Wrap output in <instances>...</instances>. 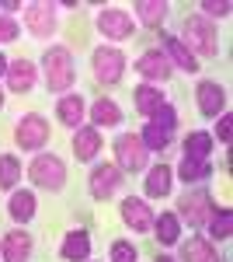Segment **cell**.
<instances>
[{"mask_svg":"<svg viewBox=\"0 0 233 262\" xmlns=\"http://www.w3.org/2000/svg\"><path fill=\"white\" fill-rule=\"evenodd\" d=\"M45 81L53 91H66L70 84H73V56L56 46V49H49L45 53Z\"/></svg>","mask_w":233,"mask_h":262,"instance_id":"6da1fadb","label":"cell"},{"mask_svg":"<svg viewBox=\"0 0 233 262\" xmlns=\"http://www.w3.org/2000/svg\"><path fill=\"white\" fill-rule=\"evenodd\" d=\"M185 35H188V46H192L195 53H202V56H213L216 53V32L205 18H188L185 21Z\"/></svg>","mask_w":233,"mask_h":262,"instance_id":"7a4b0ae2","label":"cell"},{"mask_svg":"<svg viewBox=\"0 0 233 262\" xmlns=\"http://www.w3.org/2000/svg\"><path fill=\"white\" fill-rule=\"evenodd\" d=\"M32 179L39 182L42 189H59V185H63V179H66V168H63V161H59V158L42 154V158H35V164H32Z\"/></svg>","mask_w":233,"mask_h":262,"instance_id":"3957f363","label":"cell"},{"mask_svg":"<svg viewBox=\"0 0 233 262\" xmlns=\"http://www.w3.org/2000/svg\"><path fill=\"white\" fill-rule=\"evenodd\" d=\"M94 74H97V81H105V84H115L118 77H122V53L118 49H97L94 53Z\"/></svg>","mask_w":233,"mask_h":262,"instance_id":"277c9868","label":"cell"},{"mask_svg":"<svg viewBox=\"0 0 233 262\" xmlns=\"http://www.w3.org/2000/svg\"><path fill=\"white\" fill-rule=\"evenodd\" d=\"M45 137H49V126H45L42 116H28V119H21L18 143L24 147V150H39L42 143H45Z\"/></svg>","mask_w":233,"mask_h":262,"instance_id":"5b68a950","label":"cell"},{"mask_svg":"<svg viewBox=\"0 0 233 262\" xmlns=\"http://www.w3.org/2000/svg\"><path fill=\"white\" fill-rule=\"evenodd\" d=\"M115 150H118V164L129 168V171H139V168L146 164V147H143L139 137H122V140L115 143Z\"/></svg>","mask_w":233,"mask_h":262,"instance_id":"8992f818","label":"cell"},{"mask_svg":"<svg viewBox=\"0 0 233 262\" xmlns=\"http://www.w3.org/2000/svg\"><path fill=\"white\" fill-rule=\"evenodd\" d=\"M97 28H101L108 39H125V35L133 32V18H129L125 11H115V7H108V11H101V18H97Z\"/></svg>","mask_w":233,"mask_h":262,"instance_id":"52a82bcc","label":"cell"},{"mask_svg":"<svg viewBox=\"0 0 233 262\" xmlns=\"http://www.w3.org/2000/svg\"><path fill=\"white\" fill-rule=\"evenodd\" d=\"M53 25H56L53 4H32V7H28V28H32L39 39L53 35Z\"/></svg>","mask_w":233,"mask_h":262,"instance_id":"ba28073f","label":"cell"},{"mask_svg":"<svg viewBox=\"0 0 233 262\" xmlns=\"http://www.w3.org/2000/svg\"><path fill=\"white\" fill-rule=\"evenodd\" d=\"M115 185H118V168H112V164L94 168V175H91V192H94V200H108V196L115 192Z\"/></svg>","mask_w":233,"mask_h":262,"instance_id":"9c48e42d","label":"cell"},{"mask_svg":"<svg viewBox=\"0 0 233 262\" xmlns=\"http://www.w3.org/2000/svg\"><path fill=\"white\" fill-rule=\"evenodd\" d=\"M139 74L150 81H167L171 77V63L164 60V53H143L139 56Z\"/></svg>","mask_w":233,"mask_h":262,"instance_id":"30bf717a","label":"cell"},{"mask_svg":"<svg viewBox=\"0 0 233 262\" xmlns=\"http://www.w3.org/2000/svg\"><path fill=\"white\" fill-rule=\"evenodd\" d=\"M223 105H226V95H223L219 84H198V108L205 116H219Z\"/></svg>","mask_w":233,"mask_h":262,"instance_id":"8fae6325","label":"cell"},{"mask_svg":"<svg viewBox=\"0 0 233 262\" xmlns=\"http://www.w3.org/2000/svg\"><path fill=\"white\" fill-rule=\"evenodd\" d=\"M181 213H185V221L192 224V227H202V224L209 221V213H213L209 196H188V200L181 203Z\"/></svg>","mask_w":233,"mask_h":262,"instance_id":"7c38bea8","label":"cell"},{"mask_svg":"<svg viewBox=\"0 0 233 262\" xmlns=\"http://www.w3.org/2000/svg\"><path fill=\"white\" fill-rule=\"evenodd\" d=\"M122 217H125V224H129V227H136V231H146V227L153 224L150 206H146L143 200H125V203H122Z\"/></svg>","mask_w":233,"mask_h":262,"instance_id":"4fadbf2b","label":"cell"},{"mask_svg":"<svg viewBox=\"0 0 233 262\" xmlns=\"http://www.w3.org/2000/svg\"><path fill=\"white\" fill-rule=\"evenodd\" d=\"M7 81H11V91H28L35 84V67L28 60H18L7 67Z\"/></svg>","mask_w":233,"mask_h":262,"instance_id":"5bb4252c","label":"cell"},{"mask_svg":"<svg viewBox=\"0 0 233 262\" xmlns=\"http://www.w3.org/2000/svg\"><path fill=\"white\" fill-rule=\"evenodd\" d=\"M97 150H101V137H97V129H80L77 137H73V154H77L80 161H91Z\"/></svg>","mask_w":233,"mask_h":262,"instance_id":"9a60e30c","label":"cell"},{"mask_svg":"<svg viewBox=\"0 0 233 262\" xmlns=\"http://www.w3.org/2000/svg\"><path fill=\"white\" fill-rule=\"evenodd\" d=\"M28 252H32V242H28V234H7V242H4V259L7 262H24L28 259Z\"/></svg>","mask_w":233,"mask_h":262,"instance_id":"2e32d148","label":"cell"},{"mask_svg":"<svg viewBox=\"0 0 233 262\" xmlns=\"http://www.w3.org/2000/svg\"><path fill=\"white\" fill-rule=\"evenodd\" d=\"M164 105H167V101H164V95H160L157 88H136V108L143 116H157Z\"/></svg>","mask_w":233,"mask_h":262,"instance_id":"e0dca14e","label":"cell"},{"mask_svg":"<svg viewBox=\"0 0 233 262\" xmlns=\"http://www.w3.org/2000/svg\"><path fill=\"white\" fill-rule=\"evenodd\" d=\"M87 252H91V238H87L84 231H73V234H66V245H63V255H66L70 262L87 259Z\"/></svg>","mask_w":233,"mask_h":262,"instance_id":"ac0fdd59","label":"cell"},{"mask_svg":"<svg viewBox=\"0 0 233 262\" xmlns=\"http://www.w3.org/2000/svg\"><path fill=\"white\" fill-rule=\"evenodd\" d=\"M136 11H139V21L143 25H160L164 14H167V4L164 0H139Z\"/></svg>","mask_w":233,"mask_h":262,"instance_id":"d6986e66","label":"cell"},{"mask_svg":"<svg viewBox=\"0 0 233 262\" xmlns=\"http://www.w3.org/2000/svg\"><path fill=\"white\" fill-rule=\"evenodd\" d=\"M185 262H219L213 252V245L202 242V238H192V242L185 245Z\"/></svg>","mask_w":233,"mask_h":262,"instance_id":"ffe728a7","label":"cell"},{"mask_svg":"<svg viewBox=\"0 0 233 262\" xmlns=\"http://www.w3.org/2000/svg\"><path fill=\"white\" fill-rule=\"evenodd\" d=\"M167 189H171V171H167V164H157L150 171V179H146V192L150 196H167Z\"/></svg>","mask_w":233,"mask_h":262,"instance_id":"44dd1931","label":"cell"},{"mask_svg":"<svg viewBox=\"0 0 233 262\" xmlns=\"http://www.w3.org/2000/svg\"><path fill=\"white\" fill-rule=\"evenodd\" d=\"M80 116H84V101L77 95H66V98L59 101V119L66 122V126H80Z\"/></svg>","mask_w":233,"mask_h":262,"instance_id":"7402d4cb","label":"cell"},{"mask_svg":"<svg viewBox=\"0 0 233 262\" xmlns=\"http://www.w3.org/2000/svg\"><path fill=\"white\" fill-rule=\"evenodd\" d=\"M164 46H167V53L174 56V63L181 67V70H188V74H195V70H198L195 56H192V53H188V49H185V46H181L177 39H164Z\"/></svg>","mask_w":233,"mask_h":262,"instance_id":"603a6c76","label":"cell"},{"mask_svg":"<svg viewBox=\"0 0 233 262\" xmlns=\"http://www.w3.org/2000/svg\"><path fill=\"white\" fill-rule=\"evenodd\" d=\"M139 140H143V147H146V150H164V147L171 143V133H167L164 126L150 122V126H146V133H143Z\"/></svg>","mask_w":233,"mask_h":262,"instance_id":"cb8c5ba5","label":"cell"},{"mask_svg":"<svg viewBox=\"0 0 233 262\" xmlns=\"http://www.w3.org/2000/svg\"><path fill=\"white\" fill-rule=\"evenodd\" d=\"M185 150H188V158L205 161V154L213 150V137H209V133H192V137L185 140Z\"/></svg>","mask_w":233,"mask_h":262,"instance_id":"d4e9b609","label":"cell"},{"mask_svg":"<svg viewBox=\"0 0 233 262\" xmlns=\"http://www.w3.org/2000/svg\"><path fill=\"white\" fill-rule=\"evenodd\" d=\"M209 175H213L209 164L198 161V158H185V161H181V179L185 182H202V179H209Z\"/></svg>","mask_w":233,"mask_h":262,"instance_id":"484cf974","label":"cell"},{"mask_svg":"<svg viewBox=\"0 0 233 262\" xmlns=\"http://www.w3.org/2000/svg\"><path fill=\"white\" fill-rule=\"evenodd\" d=\"M35 213V196L32 192H18L14 200H11V217L14 221H28Z\"/></svg>","mask_w":233,"mask_h":262,"instance_id":"4316f807","label":"cell"},{"mask_svg":"<svg viewBox=\"0 0 233 262\" xmlns=\"http://www.w3.org/2000/svg\"><path fill=\"white\" fill-rule=\"evenodd\" d=\"M157 238L164 245H174L177 242V217L174 213H164L160 221H157Z\"/></svg>","mask_w":233,"mask_h":262,"instance_id":"83f0119b","label":"cell"},{"mask_svg":"<svg viewBox=\"0 0 233 262\" xmlns=\"http://www.w3.org/2000/svg\"><path fill=\"white\" fill-rule=\"evenodd\" d=\"M118 119H122L118 105H112V101H97V105H94V122H97V126H115Z\"/></svg>","mask_w":233,"mask_h":262,"instance_id":"f1b7e54d","label":"cell"},{"mask_svg":"<svg viewBox=\"0 0 233 262\" xmlns=\"http://www.w3.org/2000/svg\"><path fill=\"white\" fill-rule=\"evenodd\" d=\"M21 179V164L14 158H0V189H11Z\"/></svg>","mask_w":233,"mask_h":262,"instance_id":"f546056e","label":"cell"},{"mask_svg":"<svg viewBox=\"0 0 233 262\" xmlns=\"http://www.w3.org/2000/svg\"><path fill=\"white\" fill-rule=\"evenodd\" d=\"M112 262H136V248L129 242H115L112 245Z\"/></svg>","mask_w":233,"mask_h":262,"instance_id":"4dcf8cb0","label":"cell"},{"mask_svg":"<svg viewBox=\"0 0 233 262\" xmlns=\"http://www.w3.org/2000/svg\"><path fill=\"white\" fill-rule=\"evenodd\" d=\"M230 227H233V217L230 213H219V217L213 221V234L216 238H230Z\"/></svg>","mask_w":233,"mask_h":262,"instance_id":"1f68e13d","label":"cell"},{"mask_svg":"<svg viewBox=\"0 0 233 262\" xmlns=\"http://www.w3.org/2000/svg\"><path fill=\"white\" fill-rule=\"evenodd\" d=\"M157 126H164V129H167V133H174V108H171V105H164V108H160V112H157Z\"/></svg>","mask_w":233,"mask_h":262,"instance_id":"d6a6232c","label":"cell"},{"mask_svg":"<svg viewBox=\"0 0 233 262\" xmlns=\"http://www.w3.org/2000/svg\"><path fill=\"white\" fill-rule=\"evenodd\" d=\"M202 11H205V14H213V18H223V14H230V4H226V0H219V4H216V0H205V4H202Z\"/></svg>","mask_w":233,"mask_h":262,"instance_id":"836d02e7","label":"cell"},{"mask_svg":"<svg viewBox=\"0 0 233 262\" xmlns=\"http://www.w3.org/2000/svg\"><path fill=\"white\" fill-rule=\"evenodd\" d=\"M18 39V25L11 18H0V42H14Z\"/></svg>","mask_w":233,"mask_h":262,"instance_id":"e575fe53","label":"cell"},{"mask_svg":"<svg viewBox=\"0 0 233 262\" xmlns=\"http://www.w3.org/2000/svg\"><path fill=\"white\" fill-rule=\"evenodd\" d=\"M230 116H223V119H219V140H230Z\"/></svg>","mask_w":233,"mask_h":262,"instance_id":"d590c367","label":"cell"},{"mask_svg":"<svg viewBox=\"0 0 233 262\" xmlns=\"http://www.w3.org/2000/svg\"><path fill=\"white\" fill-rule=\"evenodd\" d=\"M0 74H7V60L4 56H0Z\"/></svg>","mask_w":233,"mask_h":262,"instance_id":"8d00e7d4","label":"cell"},{"mask_svg":"<svg viewBox=\"0 0 233 262\" xmlns=\"http://www.w3.org/2000/svg\"><path fill=\"white\" fill-rule=\"evenodd\" d=\"M157 262H174V259H157Z\"/></svg>","mask_w":233,"mask_h":262,"instance_id":"74e56055","label":"cell"},{"mask_svg":"<svg viewBox=\"0 0 233 262\" xmlns=\"http://www.w3.org/2000/svg\"><path fill=\"white\" fill-rule=\"evenodd\" d=\"M0 105H4V98H0Z\"/></svg>","mask_w":233,"mask_h":262,"instance_id":"f35d334b","label":"cell"}]
</instances>
